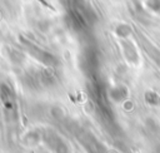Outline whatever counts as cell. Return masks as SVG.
<instances>
[{
	"label": "cell",
	"mask_w": 160,
	"mask_h": 153,
	"mask_svg": "<svg viewBox=\"0 0 160 153\" xmlns=\"http://www.w3.org/2000/svg\"><path fill=\"white\" fill-rule=\"evenodd\" d=\"M40 140H41V132H39V130H30L25 135V142L30 145L38 144Z\"/></svg>",
	"instance_id": "obj_9"
},
{
	"label": "cell",
	"mask_w": 160,
	"mask_h": 153,
	"mask_svg": "<svg viewBox=\"0 0 160 153\" xmlns=\"http://www.w3.org/2000/svg\"><path fill=\"white\" fill-rule=\"evenodd\" d=\"M145 102L148 103V104H150V105H159L160 104V97H159V94L158 93H155V92H152V90H148L146 93H145Z\"/></svg>",
	"instance_id": "obj_10"
},
{
	"label": "cell",
	"mask_w": 160,
	"mask_h": 153,
	"mask_svg": "<svg viewBox=\"0 0 160 153\" xmlns=\"http://www.w3.org/2000/svg\"><path fill=\"white\" fill-rule=\"evenodd\" d=\"M8 56H9V60H10L12 64H15V65H20V64H22L24 60H25V55H24L21 51L14 49V48H10V49L8 50Z\"/></svg>",
	"instance_id": "obj_7"
},
{
	"label": "cell",
	"mask_w": 160,
	"mask_h": 153,
	"mask_svg": "<svg viewBox=\"0 0 160 153\" xmlns=\"http://www.w3.org/2000/svg\"><path fill=\"white\" fill-rule=\"evenodd\" d=\"M79 142L84 145V148L89 152V153H102L104 152V147L96 140V138L88 132H84L79 135Z\"/></svg>",
	"instance_id": "obj_4"
},
{
	"label": "cell",
	"mask_w": 160,
	"mask_h": 153,
	"mask_svg": "<svg viewBox=\"0 0 160 153\" xmlns=\"http://www.w3.org/2000/svg\"><path fill=\"white\" fill-rule=\"evenodd\" d=\"M39 73V80H40V84H41V88L45 87V88H49V87H54L56 83H58V76L54 71L52 68L48 66L46 69H42Z\"/></svg>",
	"instance_id": "obj_5"
},
{
	"label": "cell",
	"mask_w": 160,
	"mask_h": 153,
	"mask_svg": "<svg viewBox=\"0 0 160 153\" xmlns=\"http://www.w3.org/2000/svg\"><path fill=\"white\" fill-rule=\"evenodd\" d=\"M80 66L84 70V73H88L89 75L95 74L96 69L99 68V56H98V53L92 48H88L81 53Z\"/></svg>",
	"instance_id": "obj_3"
},
{
	"label": "cell",
	"mask_w": 160,
	"mask_h": 153,
	"mask_svg": "<svg viewBox=\"0 0 160 153\" xmlns=\"http://www.w3.org/2000/svg\"><path fill=\"white\" fill-rule=\"evenodd\" d=\"M128 94H129L128 88L124 85H118V87H114L109 90V97L115 103H120V102L125 100L128 98Z\"/></svg>",
	"instance_id": "obj_6"
},
{
	"label": "cell",
	"mask_w": 160,
	"mask_h": 153,
	"mask_svg": "<svg viewBox=\"0 0 160 153\" xmlns=\"http://www.w3.org/2000/svg\"><path fill=\"white\" fill-rule=\"evenodd\" d=\"M129 31H130V30H129V28H128L126 25H120V26L116 29V33H118L120 36H126Z\"/></svg>",
	"instance_id": "obj_12"
},
{
	"label": "cell",
	"mask_w": 160,
	"mask_h": 153,
	"mask_svg": "<svg viewBox=\"0 0 160 153\" xmlns=\"http://www.w3.org/2000/svg\"><path fill=\"white\" fill-rule=\"evenodd\" d=\"M41 140L54 152V153H70L68 144L61 139V137L51 129L41 132Z\"/></svg>",
	"instance_id": "obj_2"
},
{
	"label": "cell",
	"mask_w": 160,
	"mask_h": 153,
	"mask_svg": "<svg viewBox=\"0 0 160 153\" xmlns=\"http://www.w3.org/2000/svg\"><path fill=\"white\" fill-rule=\"evenodd\" d=\"M0 98L2 102H6V100H14L15 99V95H14V92L11 90V88L2 83L0 84Z\"/></svg>",
	"instance_id": "obj_8"
},
{
	"label": "cell",
	"mask_w": 160,
	"mask_h": 153,
	"mask_svg": "<svg viewBox=\"0 0 160 153\" xmlns=\"http://www.w3.org/2000/svg\"><path fill=\"white\" fill-rule=\"evenodd\" d=\"M50 115L52 119L55 120H62L64 117H65V113H64V109L59 105H52L50 108Z\"/></svg>",
	"instance_id": "obj_11"
},
{
	"label": "cell",
	"mask_w": 160,
	"mask_h": 153,
	"mask_svg": "<svg viewBox=\"0 0 160 153\" xmlns=\"http://www.w3.org/2000/svg\"><path fill=\"white\" fill-rule=\"evenodd\" d=\"M19 39H20L21 44L26 48L28 53H29L31 56H34L36 60H39L40 63H42L44 65L50 66V68H55V66L59 65V59H58L54 54H51V53L44 50L42 48L35 45L34 43L29 41L28 39H25V38H22V36H20Z\"/></svg>",
	"instance_id": "obj_1"
}]
</instances>
